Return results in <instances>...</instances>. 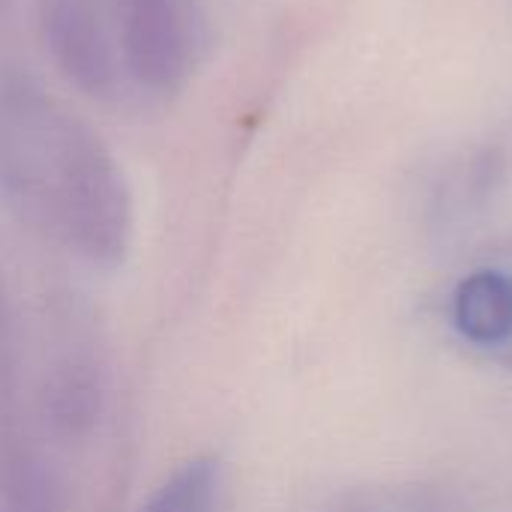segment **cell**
<instances>
[{
	"instance_id": "obj_1",
	"label": "cell",
	"mask_w": 512,
	"mask_h": 512,
	"mask_svg": "<svg viewBox=\"0 0 512 512\" xmlns=\"http://www.w3.org/2000/svg\"><path fill=\"white\" fill-rule=\"evenodd\" d=\"M0 183L84 255H123L132 228L123 168L75 111L30 84L0 90Z\"/></svg>"
},
{
	"instance_id": "obj_2",
	"label": "cell",
	"mask_w": 512,
	"mask_h": 512,
	"mask_svg": "<svg viewBox=\"0 0 512 512\" xmlns=\"http://www.w3.org/2000/svg\"><path fill=\"white\" fill-rule=\"evenodd\" d=\"M60 69L93 96H171L204 57L195 0H45Z\"/></svg>"
},
{
	"instance_id": "obj_3",
	"label": "cell",
	"mask_w": 512,
	"mask_h": 512,
	"mask_svg": "<svg viewBox=\"0 0 512 512\" xmlns=\"http://www.w3.org/2000/svg\"><path fill=\"white\" fill-rule=\"evenodd\" d=\"M459 330L483 345L501 342L512 333V279L504 273H474L456 294Z\"/></svg>"
},
{
	"instance_id": "obj_4",
	"label": "cell",
	"mask_w": 512,
	"mask_h": 512,
	"mask_svg": "<svg viewBox=\"0 0 512 512\" xmlns=\"http://www.w3.org/2000/svg\"><path fill=\"white\" fill-rule=\"evenodd\" d=\"M219 462L192 459L174 471L141 507V512H216Z\"/></svg>"
}]
</instances>
